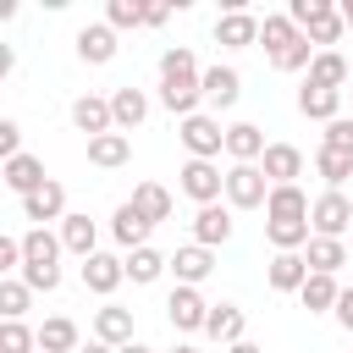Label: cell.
I'll return each instance as SVG.
<instances>
[{"label": "cell", "mask_w": 353, "mask_h": 353, "mask_svg": "<svg viewBox=\"0 0 353 353\" xmlns=\"http://www.w3.org/2000/svg\"><path fill=\"white\" fill-rule=\"evenodd\" d=\"M176 138H182V149H188V160H215L221 149H226V127H221V116H188V121H176Z\"/></svg>", "instance_id": "cell-1"}, {"label": "cell", "mask_w": 353, "mask_h": 353, "mask_svg": "<svg viewBox=\"0 0 353 353\" xmlns=\"http://www.w3.org/2000/svg\"><path fill=\"white\" fill-rule=\"evenodd\" d=\"M176 188L204 210V204H221V193H226V171H221L215 160H188V165L176 171Z\"/></svg>", "instance_id": "cell-2"}, {"label": "cell", "mask_w": 353, "mask_h": 353, "mask_svg": "<svg viewBox=\"0 0 353 353\" xmlns=\"http://www.w3.org/2000/svg\"><path fill=\"white\" fill-rule=\"evenodd\" d=\"M270 199V176L259 165H226V204L232 210H265Z\"/></svg>", "instance_id": "cell-3"}, {"label": "cell", "mask_w": 353, "mask_h": 353, "mask_svg": "<svg viewBox=\"0 0 353 353\" xmlns=\"http://www.w3.org/2000/svg\"><path fill=\"white\" fill-rule=\"evenodd\" d=\"M210 309H215V303H204L199 287H171V298H165V320H171V331H182V336L204 331V325H210Z\"/></svg>", "instance_id": "cell-4"}, {"label": "cell", "mask_w": 353, "mask_h": 353, "mask_svg": "<svg viewBox=\"0 0 353 353\" xmlns=\"http://www.w3.org/2000/svg\"><path fill=\"white\" fill-rule=\"evenodd\" d=\"M309 226H314V237H347L353 232V199L336 193V188H325L314 199V210H309Z\"/></svg>", "instance_id": "cell-5"}, {"label": "cell", "mask_w": 353, "mask_h": 353, "mask_svg": "<svg viewBox=\"0 0 353 353\" xmlns=\"http://www.w3.org/2000/svg\"><path fill=\"white\" fill-rule=\"evenodd\" d=\"M121 281H127V254H105V248H99V254L83 259V287H88L94 298H110Z\"/></svg>", "instance_id": "cell-6"}, {"label": "cell", "mask_w": 353, "mask_h": 353, "mask_svg": "<svg viewBox=\"0 0 353 353\" xmlns=\"http://www.w3.org/2000/svg\"><path fill=\"white\" fill-rule=\"evenodd\" d=\"M61 232H50V226H33V232H22V270L33 265V270H61Z\"/></svg>", "instance_id": "cell-7"}, {"label": "cell", "mask_w": 353, "mask_h": 353, "mask_svg": "<svg viewBox=\"0 0 353 353\" xmlns=\"http://www.w3.org/2000/svg\"><path fill=\"white\" fill-rule=\"evenodd\" d=\"M0 182H6L17 199H33L50 176H44V160H39V154H17V160H6V165H0Z\"/></svg>", "instance_id": "cell-8"}, {"label": "cell", "mask_w": 353, "mask_h": 353, "mask_svg": "<svg viewBox=\"0 0 353 353\" xmlns=\"http://www.w3.org/2000/svg\"><path fill=\"white\" fill-rule=\"evenodd\" d=\"M72 210H66V188L50 176L33 199H22V221H33V226H50V221H66Z\"/></svg>", "instance_id": "cell-9"}, {"label": "cell", "mask_w": 353, "mask_h": 353, "mask_svg": "<svg viewBox=\"0 0 353 353\" xmlns=\"http://www.w3.org/2000/svg\"><path fill=\"white\" fill-rule=\"evenodd\" d=\"M215 44H226V50L259 44V17H254V11H221V17H215Z\"/></svg>", "instance_id": "cell-10"}, {"label": "cell", "mask_w": 353, "mask_h": 353, "mask_svg": "<svg viewBox=\"0 0 353 353\" xmlns=\"http://www.w3.org/2000/svg\"><path fill=\"white\" fill-rule=\"evenodd\" d=\"M116 28L110 22H88V28H77V61H88V66H105V61H116Z\"/></svg>", "instance_id": "cell-11"}, {"label": "cell", "mask_w": 353, "mask_h": 353, "mask_svg": "<svg viewBox=\"0 0 353 353\" xmlns=\"http://www.w3.org/2000/svg\"><path fill=\"white\" fill-rule=\"evenodd\" d=\"M72 127H77V132H88V138H105V132H116L110 99H99V94H83V99H72Z\"/></svg>", "instance_id": "cell-12"}, {"label": "cell", "mask_w": 353, "mask_h": 353, "mask_svg": "<svg viewBox=\"0 0 353 353\" xmlns=\"http://www.w3.org/2000/svg\"><path fill=\"white\" fill-rule=\"evenodd\" d=\"M265 132L254 127V121H232L226 127V154H232V165H259L265 160Z\"/></svg>", "instance_id": "cell-13"}, {"label": "cell", "mask_w": 353, "mask_h": 353, "mask_svg": "<svg viewBox=\"0 0 353 353\" xmlns=\"http://www.w3.org/2000/svg\"><path fill=\"white\" fill-rule=\"evenodd\" d=\"M259 171L270 176V188H292V182L303 176V149H292V143H270L265 160H259Z\"/></svg>", "instance_id": "cell-14"}, {"label": "cell", "mask_w": 353, "mask_h": 353, "mask_svg": "<svg viewBox=\"0 0 353 353\" xmlns=\"http://www.w3.org/2000/svg\"><path fill=\"white\" fill-rule=\"evenodd\" d=\"M149 232H154V221H143L132 204H116V215H110V237H116V248H121V254L149 248Z\"/></svg>", "instance_id": "cell-15"}, {"label": "cell", "mask_w": 353, "mask_h": 353, "mask_svg": "<svg viewBox=\"0 0 353 353\" xmlns=\"http://www.w3.org/2000/svg\"><path fill=\"white\" fill-rule=\"evenodd\" d=\"M210 270H215V248H204V243H188V248L171 254V276H176V287H199Z\"/></svg>", "instance_id": "cell-16"}, {"label": "cell", "mask_w": 353, "mask_h": 353, "mask_svg": "<svg viewBox=\"0 0 353 353\" xmlns=\"http://www.w3.org/2000/svg\"><path fill=\"white\" fill-rule=\"evenodd\" d=\"M94 342H105V347H127V342H138V336H132V309H121V303L94 309Z\"/></svg>", "instance_id": "cell-17"}, {"label": "cell", "mask_w": 353, "mask_h": 353, "mask_svg": "<svg viewBox=\"0 0 353 353\" xmlns=\"http://www.w3.org/2000/svg\"><path fill=\"white\" fill-rule=\"evenodd\" d=\"M199 83H204V105H215V110H232V105L243 99V77H237V66H210Z\"/></svg>", "instance_id": "cell-18"}, {"label": "cell", "mask_w": 353, "mask_h": 353, "mask_svg": "<svg viewBox=\"0 0 353 353\" xmlns=\"http://www.w3.org/2000/svg\"><path fill=\"white\" fill-rule=\"evenodd\" d=\"M160 105H165L176 121L199 116V105H204V83H199V77H176V83H160Z\"/></svg>", "instance_id": "cell-19"}, {"label": "cell", "mask_w": 353, "mask_h": 353, "mask_svg": "<svg viewBox=\"0 0 353 353\" xmlns=\"http://www.w3.org/2000/svg\"><path fill=\"white\" fill-rule=\"evenodd\" d=\"M298 110H303L309 121H336V116H342V94H336V88H320V83L303 77V88H298Z\"/></svg>", "instance_id": "cell-20"}, {"label": "cell", "mask_w": 353, "mask_h": 353, "mask_svg": "<svg viewBox=\"0 0 353 353\" xmlns=\"http://www.w3.org/2000/svg\"><path fill=\"white\" fill-rule=\"evenodd\" d=\"M110 116H116V132H132V127H143V116H149V94L143 88H116L110 94Z\"/></svg>", "instance_id": "cell-21"}, {"label": "cell", "mask_w": 353, "mask_h": 353, "mask_svg": "<svg viewBox=\"0 0 353 353\" xmlns=\"http://www.w3.org/2000/svg\"><path fill=\"white\" fill-rule=\"evenodd\" d=\"M309 193L292 182V188H270V199H265V221H309Z\"/></svg>", "instance_id": "cell-22"}, {"label": "cell", "mask_w": 353, "mask_h": 353, "mask_svg": "<svg viewBox=\"0 0 353 353\" xmlns=\"http://www.w3.org/2000/svg\"><path fill=\"white\" fill-rule=\"evenodd\" d=\"M226 237H232V210H226V204H204V210L193 215V243L221 248Z\"/></svg>", "instance_id": "cell-23"}, {"label": "cell", "mask_w": 353, "mask_h": 353, "mask_svg": "<svg viewBox=\"0 0 353 353\" xmlns=\"http://www.w3.org/2000/svg\"><path fill=\"white\" fill-rule=\"evenodd\" d=\"M61 248H66V254H77V259L99 254V226H94L88 215H77V210H72V215L61 221Z\"/></svg>", "instance_id": "cell-24"}, {"label": "cell", "mask_w": 353, "mask_h": 353, "mask_svg": "<svg viewBox=\"0 0 353 353\" xmlns=\"http://www.w3.org/2000/svg\"><path fill=\"white\" fill-rule=\"evenodd\" d=\"M298 39H303V33H298V22H292L287 11H276V17H265V22H259V44H265V55H270V61H276V55H287Z\"/></svg>", "instance_id": "cell-25"}, {"label": "cell", "mask_w": 353, "mask_h": 353, "mask_svg": "<svg viewBox=\"0 0 353 353\" xmlns=\"http://www.w3.org/2000/svg\"><path fill=\"white\" fill-rule=\"evenodd\" d=\"M127 160H132V138H127V132L88 138V165H99V171H116V165H127Z\"/></svg>", "instance_id": "cell-26"}, {"label": "cell", "mask_w": 353, "mask_h": 353, "mask_svg": "<svg viewBox=\"0 0 353 353\" xmlns=\"http://www.w3.org/2000/svg\"><path fill=\"white\" fill-rule=\"evenodd\" d=\"M303 259H309L314 276H336V270L347 265V243H342V237H309Z\"/></svg>", "instance_id": "cell-27"}, {"label": "cell", "mask_w": 353, "mask_h": 353, "mask_svg": "<svg viewBox=\"0 0 353 353\" xmlns=\"http://www.w3.org/2000/svg\"><path fill=\"white\" fill-rule=\"evenodd\" d=\"M243 331H248V314H243L237 303H215V309H210V325H204L210 342H226V347H232V342H243Z\"/></svg>", "instance_id": "cell-28"}, {"label": "cell", "mask_w": 353, "mask_h": 353, "mask_svg": "<svg viewBox=\"0 0 353 353\" xmlns=\"http://www.w3.org/2000/svg\"><path fill=\"white\" fill-rule=\"evenodd\" d=\"M39 347H44V353H77V347H83V331H77V320H66V314H50V320L39 325Z\"/></svg>", "instance_id": "cell-29"}, {"label": "cell", "mask_w": 353, "mask_h": 353, "mask_svg": "<svg viewBox=\"0 0 353 353\" xmlns=\"http://www.w3.org/2000/svg\"><path fill=\"white\" fill-rule=\"evenodd\" d=\"M309 83H320V88H336V94H347L353 72H347L342 50H320V55H314V66H309Z\"/></svg>", "instance_id": "cell-30"}, {"label": "cell", "mask_w": 353, "mask_h": 353, "mask_svg": "<svg viewBox=\"0 0 353 353\" xmlns=\"http://www.w3.org/2000/svg\"><path fill=\"white\" fill-rule=\"evenodd\" d=\"M265 276H270L276 292H303V281H309V259H303V254H276Z\"/></svg>", "instance_id": "cell-31"}, {"label": "cell", "mask_w": 353, "mask_h": 353, "mask_svg": "<svg viewBox=\"0 0 353 353\" xmlns=\"http://www.w3.org/2000/svg\"><path fill=\"white\" fill-rule=\"evenodd\" d=\"M127 204H132V210H138L143 221H154V226H160V221H171V193H165L160 182H138Z\"/></svg>", "instance_id": "cell-32"}, {"label": "cell", "mask_w": 353, "mask_h": 353, "mask_svg": "<svg viewBox=\"0 0 353 353\" xmlns=\"http://www.w3.org/2000/svg\"><path fill=\"white\" fill-rule=\"evenodd\" d=\"M303 309L309 314H336V298H342V287H336V276H314L309 270V281H303Z\"/></svg>", "instance_id": "cell-33"}, {"label": "cell", "mask_w": 353, "mask_h": 353, "mask_svg": "<svg viewBox=\"0 0 353 353\" xmlns=\"http://www.w3.org/2000/svg\"><path fill=\"white\" fill-rule=\"evenodd\" d=\"M165 270H171V259L154 254V248H132V254H127V281H132V287H149V281H160Z\"/></svg>", "instance_id": "cell-34"}, {"label": "cell", "mask_w": 353, "mask_h": 353, "mask_svg": "<svg viewBox=\"0 0 353 353\" xmlns=\"http://www.w3.org/2000/svg\"><path fill=\"white\" fill-rule=\"evenodd\" d=\"M314 171L325 176V188H336V193H342V182L353 176V154H342V149H325V143H320V149H314Z\"/></svg>", "instance_id": "cell-35"}, {"label": "cell", "mask_w": 353, "mask_h": 353, "mask_svg": "<svg viewBox=\"0 0 353 353\" xmlns=\"http://www.w3.org/2000/svg\"><path fill=\"white\" fill-rule=\"evenodd\" d=\"M28 303H33V287H28L22 276H0V314H6V320H22Z\"/></svg>", "instance_id": "cell-36"}, {"label": "cell", "mask_w": 353, "mask_h": 353, "mask_svg": "<svg viewBox=\"0 0 353 353\" xmlns=\"http://www.w3.org/2000/svg\"><path fill=\"white\" fill-rule=\"evenodd\" d=\"M176 77H204L188 44H171V50L160 55V83H176Z\"/></svg>", "instance_id": "cell-37"}, {"label": "cell", "mask_w": 353, "mask_h": 353, "mask_svg": "<svg viewBox=\"0 0 353 353\" xmlns=\"http://www.w3.org/2000/svg\"><path fill=\"white\" fill-rule=\"evenodd\" d=\"M0 353H39V331H28V320H0Z\"/></svg>", "instance_id": "cell-38"}, {"label": "cell", "mask_w": 353, "mask_h": 353, "mask_svg": "<svg viewBox=\"0 0 353 353\" xmlns=\"http://www.w3.org/2000/svg\"><path fill=\"white\" fill-rule=\"evenodd\" d=\"M105 22L121 33V28H143V0H110L105 6Z\"/></svg>", "instance_id": "cell-39"}, {"label": "cell", "mask_w": 353, "mask_h": 353, "mask_svg": "<svg viewBox=\"0 0 353 353\" xmlns=\"http://www.w3.org/2000/svg\"><path fill=\"white\" fill-rule=\"evenodd\" d=\"M320 143H325V149H342V154H353V116H336V121H325Z\"/></svg>", "instance_id": "cell-40"}, {"label": "cell", "mask_w": 353, "mask_h": 353, "mask_svg": "<svg viewBox=\"0 0 353 353\" xmlns=\"http://www.w3.org/2000/svg\"><path fill=\"white\" fill-rule=\"evenodd\" d=\"M17 154H28L22 149V127L11 116H0V160H17Z\"/></svg>", "instance_id": "cell-41"}, {"label": "cell", "mask_w": 353, "mask_h": 353, "mask_svg": "<svg viewBox=\"0 0 353 353\" xmlns=\"http://www.w3.org/2000/svg\"><path fill=\"white\" fill-rule=\"evenodd\" d=\"M0 270L22 276V237H0Z\"/></svg>", "instance_id": "cell-42"}, {"label": "cell", "mask_w": 353, "mask_h": 353, "mask_svg": "<svg viewBox=\"0 0 353 353\" xmlns=\"http://www.w3.org/2000/svg\"><path fill=\"white\" fill-rule=\"evenodd\" d=\"M336 325L353 331V287H342V298H336Z\"/></svg>", "instance_id": "cell-43"}, {"label": "cell", "mask_w": 353, "mask_h": 353, "mask_svg": "<svg viewBox=\"0 0 353 353\" xmlns=\"http://www.w3.org/2000/svg\"><path fill=\"white\" fill-rule=\"evenodd\" d=\"M171 17V6H143V28H160Z\"/></svg>", "instance_id": "cell-44"}, {"label": "cell", "mask_w": 353, "mask_h": 353, "mask_svg": "<svg viewBox=\"0 0 353 353\" xmlns=\"http://www.w3.org/2000/svg\"><path fill=\"white\" fill-rule=\"evenodd\" d=\"M226 353H265V347H259V342H248V336H243V342H232V347H226Z\"/></svg>", "instance_id": "cell-45"}, {"label": "cell", "mask_w": 353, "mask_h": 353, "mask_svg": "<svg viewBox=\"0 0 353 353\" xmlns=\"http://www.w3.org/2000/svg\"><path fill=\"white\" fill-rule=\"evenodd\" d=\"M77 353H116V347H105V342H83Z\"/></svg>", "instance_id": "cell-46"}, {"label": "cell", "mask_w": 353, "mask_h": 353, "mask_svg": "<svg viewBox=\"0 0 353 353\" xmlns=\"http://www.w3.org/2000/svg\"><path fill=\"white\" fill-rule=\"evenodd\" d=\"M116 353H154V347H143V342H127V347H116Z\"/></svg>", "instance_id": "cell-47"}, {"label": "cell", "mask_w": 353, "mask_h": 353, "mask_svg": "<svg viewBox=\"0 0 353 353\" xmlns=\"http://www.w3.org/2000/svg\"><path fill=\"white\" fill-rule=\"evenodd\" d=\"M342 22H347V33H353V0H342Z\"/></svg>", "instance_id": "cell-48"}, {"label": "cell", "mask_w": 353, "mask_h": 353, "mask_svg": "<svg viewBox=\"0 0 353 353\" xmlns=\"http://www.w3.org/2000/svg\"><path fill=\"white\" fill-rule=\"evenodd\" d=\"M165 353H199V347H193V342H176V347H165Z\"/></svg>", "instance_id": "cell-49"}, {"label": "cell", "mask_w": 353, "mask_h": 353, "mask_svg": "<svg viewBox=\"0 0 353 353\" xmlns=\"http://www.w3.org/2000/svg\"><path fill=\"white\" fill-rule=\"evenodd\" d=\"M347 94H353V83H347Z\"/></svg>", "instance_id": "cell-50"}, {"label": "cell", "mask_w": 353, "mask_h": 353, "mask_svg": "<svg viewBox=\"0 0 353 353\" xmlns=\"http://www.w3.org/2000/svg\"><path fill=\"white\" fill-rule=\"evenodd\" d=\"M39 353H44V347H39Z\"/></svg>", "instance_id": "cell-51"}, {"label": "cell", "mask_w": 353, "mask_h": 353, "mask_svg": "<svg viewBox=\"0 0 353 353\" xmlns=\"http://www.w3.org/2000/svg\"><path fill=\"white\" fill-rule=\"evenodd\" d=\"M347 237H353V232H347Z\"/></svg>", "instance_id": "cell-52"}]
</instances>
